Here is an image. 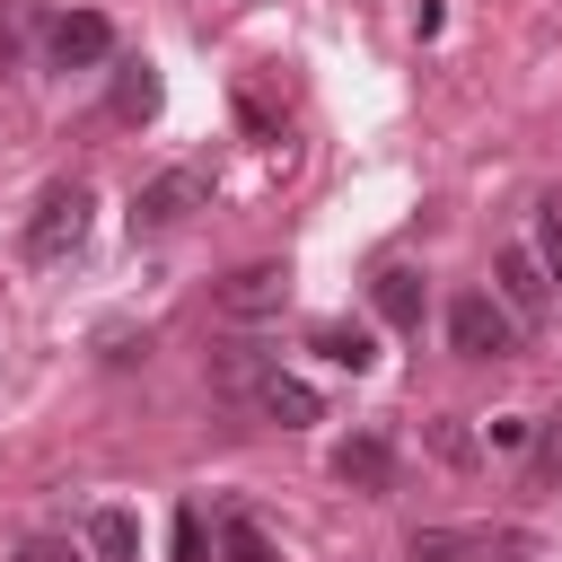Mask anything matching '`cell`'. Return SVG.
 Instances as JSON below:
<instances>
[{
	"label": "cell",
	"mask_w": 562,
	"mask_h": 562,
	"mask_svg": "<svg viewBox=\"0 0 562 562\" xmlns=\"http://www.w3.org/2000/svg\"><path fill=\"white\" fill-rule=\"evenodd\" d=\"M202 202H211V176H202V167H167V176H149V184L132 193V237L184 228V220H193Z\"/></svg>",
	"instance_id": "obj_3"
},
{
	"label": "cell",
	"mask_w": 562,
	"mask_h": 562,
	"mask_svg": "<svg viewBox=\"0 0 562 562\" xmlns=\"http://www.w3.org/2000/svg\"><path fill=\"white\" fill-rule=\"evenodd\" d=\"M88 553H97V562H140V518H132L123 501L88 509Z\"/></svg>",
	"instance_id": "obj_10"
},
{
	"label": "cell",
	"mask_w": 562,
	"mask_h": 562,
	"mask_svg": "<svg viewBox=\"0 0 562 562\" xmlns=\"http://www.w3.org/2000/svg\"><path fill=\"white\" fill-rule=\"evenodd\" d=\"M334 474H342L351 492H386V483H395V448H386L378 430H360V439L334 448Z\"/></svg>",
	"instance_id": "obj_7"
},
{
	"label": "cell",
	"mask_w": 562,
	"mask_h": 562,
	"mask_svg": "<svg viewBox=\"0 0 562 562\" xmlns=\"http://www.w3.org/2000/svg\"><path fill=\"white\" fill-rule=\"evenodd\" d=\"M316 351H325V360H334V369H351V378H360V369H369V360H378V342H369V334H360V325H316Z\"/></svg>",
	"instance_id": "obj_15"
},
{
	"label": "cell",
	"mask_w": 562,
	"mask_h": 562,
	"mask_svg": "<svg viewBox=\"0 0 562 562\" xmlns=\"http://www.w3.org/2000/svg\"><path fill=\"white\" fill-rule=\"evenodd\" d=\"M501 299H509V316H544V299H553V272L536 263V255H501Z\"/></svg>",
	"instance_id": "obj_8"
},
{
	"label": "cell",
	"mask_w": 562,
	"mask_h": 562,
	"mask_svg": "<svg viewBox=\"0 0 562 562\" xmlns=\"http://www.w3.org/2000/svg\"><path fill=\"white\" fill-rule=\"evenodd\" d=\"M246 404H255L263 422H281V430H299V422H316V386H307V378H290L281 360L263 369V386H255Z\"/></svg>",
	"instance_id": "obj_6"
},
{
	"label": "cell",
	"mask_w": 562,
	"mask_h": 562,
	"mask_svg": "<svg viewBox=\"0 0 562 562\" xmlns=\"http://www.w3.org/2000/svg\"><path fill=\"white\" fill-rule=\"evenodd\" d=\"M263 369H272V351H246V342H228V351L211 360V386H220V395H255V386H263Z\"/></svg>",
	"instance_id": "obj_12"
},
{
	"label": "cell",
	"mask_w": 562,
	"mask_h": 562,
	"mask_svg": "<svg viewBox=\"0 0 562 562\" xmlns=\"http://www.w3.org/2000/svg\"><path fill=\"white\" fill-rule=\"evenodd\" d=\"M404 562H474V536L465 527H413L404 536Z\"/></svg>",
	"instance_id": "obj_13"
},
{
	"label": "cell",
	"mask_w": 562,
	"mask_h": 562,
	"mask_svg": "<svg viewBox=\"0 0 562 562\" xmlns=\"http://www.w3.org/2000/svg\"><path fill=\"white\" fill-rule=\"evenodd\" d=\"M536 263L562 281V211H544V228H536Z\"/></svg>",
	"instance_id": "obj_17"
},
{
	"label": "cell",
	"mask_w": 562,
	"mask_h": 562,
	"mask_svg": "<svg viewBox=\"0 0 562 562\" xmlns=\"http://www.w3.org/2000/svg\"><path fill=\"white\" fill-rule=\"evenodd\" d=\"M281 299H290V272H281V263H246V272L220 281V316H237V325L281 316Z\"/></svg>",
	"instance_id": "obj_5"
},
{
	"label": "cell",
	"mask_w": 562,
	"mask_h": 562,
	"mask_svg": "<svg viewBox=\"0 0 562 562\" xmlns=\"http://www.w3.org/2000/svg\"><path fill=\"white\" fill-rule=\"evenodd\" d=\"M448 342H457V360H501V351H518V316H509V299H492V290L448 299Z\"/></svg>",
	"instance_id": "obj_2"
},
{
	"label": "cell",
	"mask_w": 562,
	"mask_h": 562,
	"mask_svg": "<svg viewBox=\"0 0 562 562\" xmlns=\"http://www.w3.org/2000/svg\"><path fill=\"white\" fill-rule=\"evenodd\" d=\"M176 562H202V518H193V509L176 518Z\"/></svg>",
	"instance_id": "obj_18"
},
{
	"label": "cell",
	"mask_w": 562,
	"mask_h": 562,
	"mask_svg": "<svg viewBox=\"0 0 562 562\" xmlns=\"http://www.w3.org/2000/svg\"><path fill=\"white\" fill-rule=\"evenodd\" d=\"M114 53V26L97 18V9H61L53 26H44V61L53 70H88V61H105Z\"/></svg>",
	"instance_id": "obj_4"
},
{
	"label": "cell",
	"mask_w": 562,
	"mask_h": 562,
	"mask_svg": "<svg viewBox=\"0 0 562 562\" xmlns=\"http://www.w3.org/2000/svg\"><path fill=\"white\" fill-rule=\"evenodd\" d=\"M527 483L536 492H562V413L536 422V448H527Z\"/></svg>",
	"instance_id": "obj_14"
},
{
	"label": "cell",
	"mask_w": 562,
	"mask_h": 562,
	"mask_svg": "<svg viewBox=\"0 0 562 562\" xmlns=\"http://www.w3.org/2000/svg\"><path fill=\"white\" fill-rule=\"evenodd\" d=\"M220 562H281V553H272V536H263L255 518H228V527H220Z\"/></svg>",
	"instance_id": "obj_16"
},
{
	"label": "cell",
	"mask_w": 562,
	"mask_h": 562,
	"mask_svg": "<svg viewBox=\"0 0 562 562\" xmlns=\"http://www.w3.org/2000/svg\"><path fill=\"white\" fill-rule=\"evenodd\" d=\"M422 307H430L422 272H413V263H386V272H378V316L404 325V334H422Z\"/></svg>",
	"instance_id": "obj_9"
},
{
	"label": "cell",
	"mask_w": 562,
	"mask_h": 562,
	"mask_svg": "<svg viewBox=\"0 0 562 562\" xmlns=\"http://www.w3.org/2000/svg\"><path fill=\"white\" fill-rule=\"evenodd\" d=\"M88 211H97V193H88L79 176L44 184V202H35V220H26V255H35V263L79 255V246H88Z\"/></svg>",
	"instance_id": "obj_1"
},
{
	"label": "cell",
	"mask_w": 562,
	"mask_h": 562,
	"mask_svg": "<svg viewBox=\"0 0 562 562\" xmlns=\"http://www.w3.org/2000/svg\"><path fill=\"white\" fill-rule=\"evenodd\" d=\"M26 562H97V553H88V544H53V536H44V544H26Z\"/></svg>",
	"instance_id": "obj_19"
},
{
	"label": "cell",
	"mask_w": 562,
	"mask_h": 562,
	"mask_svg": "<svg viewBox=\"0 0 562 562\" xmlns=\"http://www.w3.org/2000/svg\"><path fill=\"white\" fill-rule=\"evenodd\" d=\"M114 114H123V123H149V114H158V70H149L140 53L114 61Z\"/></svg>",
	"instance_id": "obj_11"
},
{
	"label": "cell",
	"mask_w": 562,
	"mask_h": 562,
	"mask_svg": "<svg viewBox=\"0 0 562 562\" xmlns=\"http://www.w3.org/2000/svg\"><path fill=\"white\" fill-rule=\"evenodd\" d=\"M509 562H536V553H509Z\"/></svg>",
	"instance_id": "obj_20"
}]
</instances>
